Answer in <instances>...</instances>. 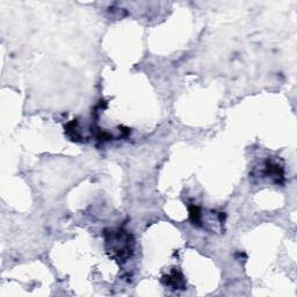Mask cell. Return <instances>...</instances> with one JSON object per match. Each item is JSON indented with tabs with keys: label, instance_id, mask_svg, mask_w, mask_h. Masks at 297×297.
<instances>
[{
	"label": "cell",
	"instance_id": "6da1fadb",
	"mask_svg": "<svg viewBox=\"0 0 297 297\" xmlns=\"http://www.w3.org/2000/svg\"><path fill=\"white\" fill-rule=\"evenodd\" d=\"M106 248L111 258L126 262L132 255V237L125 230H112L105 232Z\"/></svg>",
	"mask_w": 297,
	"mask_h": 297
},
{
	"label": "cell",
	"instance_id": "3957f363",
	"mask_svg": "<svg viewBox=\"0 0 297 297\" xmlns=\"http://www.w3.org/2000/svg\"><path fill=\"white\" fill-rule=\"evenodd\" d=\"M265 169H266L265 171L267 175L274 179L276 183H282L283 179H285V172H283V169L278 164V163L267 160Z\"/></svg>",
	"mask_w": 297,
	"mask_h": 297
},
{
	"label": "cell",
	"instance_id": "5b68a950",
	"mask_svg": "<svg viewBox=\"0 0 297 297\" xmlns=\"http://www.w3.org/2000/svg\"><path fill=\"white\" fill-rule=\"evenodd\" d=\"M189 217H191V221L194 225L200 226L202 223V215H201V210L198 206L193 205L189 207Z\"/></svg>",
	"mask_w": 297,
	"mask_h": 297
},
{
	"label": "cell",
	"instance_id": "7a4b0ae2",
	"mask_svg": "<svg viewBox=\"0 0 297 297\" xmlns=\"http://www.w3.org/2000/svg\"><path fill=\"white\" fill-rule=\"evenodd\" d=\"M162 282L165 286L172 287L173 289H185L186 287L185 278H183L182 273H180L179 271H173L171 274L163 276Z\"/></svg>",
	"mask_w": 297,
	"mask_h": 297
},
{
	"label": "cell",
	"instance_id": "277c9868",
	"mask_svg": "<svg viewBox=\"0 0 297 297\" xmlns=\"http://www.w3.org/2000/svg\"><path fill=\"white\" fill-rule=\"evenodd\" d=\"M65 132L72 141L78 142L80 141V138H82V135H80V132L78 131V121H77V120H72L71 122L65 126Z\"/></svg>",
	"mask_w": 297,
	"mask_h": 297
}]
</instances>
